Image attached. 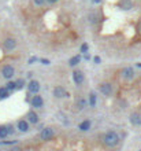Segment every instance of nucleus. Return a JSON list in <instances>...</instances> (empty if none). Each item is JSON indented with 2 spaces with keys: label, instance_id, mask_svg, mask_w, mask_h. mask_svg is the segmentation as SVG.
<instances>
[{
  "label": "nucleus",
  "instance_id": "obj_1",
  "mask_svg": "<svg viewBox=\"0 0 141 151\" xmlns=\"http://www.w3.org/2000/svg\"><path fill=\"white\" fill-rule=\"evenodd\" d=\"M119 142H121V138L115 131H108L103 136V144L105 147H115L119 144Z\"/></svg>",
  "mask_w": 141,
  "mask_h": 151
},
{
  "label": "nucleus",
  "instance_id": "obj_2",
  "mask_svg": "<svg viewBox=\"0 0 141 151\" xmlns=\"http://www.w3.org/2000/svg\"><path fill=\"white\" fill-rule=\"evenodd\" d=\"M99 91H100V94L110 98L111 95L114 94V87L111 82H101V84H99Z\"/></svg>",
  "mask_w": 141,
  "mask_h": 151
},
{
  "label": "nucleus",
  "instance_id": "obj_3",
  "mask_svg": "<svg viewBox=\"0 0 141 151\" xmlns=\"http://www.w3.org/2000/svg\"><path fill=\"white\" fill-rule=\"evenodd\" d=\"M52 94L55 96L56 99H64V98H70V92L66 91L64 87H62V85H56L54 91H52Z\"/></svg>",
  "mask_w": 141,
  "mask_h": 151
},
{
  "label": "nucleus",
  "instance_id": "obj_4",
  "mask_svg": "<svg viewBox=\"0 0 141 151\" xmlns=\"http://www.w3.org/2000/svg\"><path fill=\"white\" fill-rule=\"evenodd\" d=\"M54 136H55L54 128H51V126H43L41 128V131H40V139L41 140H51Z\"/></svg>",
  "mask_w": 141,
  "mask_h": 151
},
{
  "label": "nucleus",
  "instance_id": "obj_5",
  "mask_svg": "<svg viewBox=\"0 0 141 151\" xmlns=\"http://www.w3.org/2000/svg\"><path fill=\"white\" fill-rule=\"evenodd\" d=\"M1 76H3L6 80H11L12 77L15 76L14 66H11V65H4V66L1 67Z\"/></svg>",
  "mask_w": 141,
  "mask_h": 151
},
{
  "label": "nucleus",
  "instance_id": "obj_6",
  "mask_svg": "<svg viewBox=\"0 0 141 151\" xmlns=\"http://www.w3.org/2000/svg\"><path fill=\"white\" fill-rule=\"evenodd\" d=\"M71 77H73V81L75 85H82L84 81H85V74L81 70H73Z\"/></svg>",
  "mask_w": 141,
  "mask_h": 151
},
{
  "label": "nucleus",
  "instance_id": "obj_7",
  "mask_svg": "<svg viewBox=\"0 0 141 151\" xmlns=\"http://www.w3.org/2000/svg\"><path fill=\"white\" fill-rule=\"evenodd\" d=\"M30 106L34 107V109H41V107L44 106L43 96L38 95V94H34L33 96H32V99H30Z\"/></svg>",
  "mask_w": 141,
  "mask_h": 151
},
{
  "label": "nucleus",
  "instance_id": "obj_8",
  "mask_svg": "<svg viewBox=\"0 0 141 151\" xmlns=\"http://www.w3.org/2000/svg\"><path fill=\"white\" fill-rule=\"evenodd\" d=\"M17 40L14 37H7L4 38V41H3V48L6 51H14L15 48H17Z\"/></svg>",
  "mask_w": 141,
  "mask_h": 151
},
{
  "label": "nucleus",
  "instance_id": "obj_9",
  "mask_svg": "<svg viewBox=\"0 0 141 151\" xmlns=\"http://www.w3.org/2000/svg\"><path fill=\"white\" fill-rule=\"evenodd\" d=\"M40 88H41V85H40V82L37 81V80H30V81L28 82V91H29L32 95L38 94V92H40Z\"/></svg>",
  "mask_w": 141,
  "mask_h": 151
},
{
  "label": "nucleus",
  "instance_id": "obj_10",
  "mask_svg": "<svg viewBox=\"0 0 141 151\" xmlns=\"http://www.w3.org/2000/svg\"><path fill=\"white\" fill-rule=\"evenodd\" d=\"M17 129L22 133L29 132V131H30V122L28 120H19L18 122H17Z\"/></svg>",
  "mask_w": 141,
  "mask_h": 151
},
{
  "label": "nucleus",
  "instance_id": "obj_11",
  "mask_svg": "<svg viewBox=\"0 0 141 151\" xmlns=\"http://www.w3.org/2000/svg\"><path fill=\"white\" fill-rule=\"evenodd\" d=\"M26 120L29 121L30 124H33V125H37L40 122V117H38V114L34 110H29L28 114H26Z\"/></svg>",
  "mask_w": 141,
  "mask_h": 151
},
{
  "label": "nucleus",
  "instance_id": "obj_12",
  "mask_svg": "<svg viewBox=\"0 0 141 151\" xmlns=\"http://www.w3.org/2000/svg\"><path fill=\"white\" fill-rule=\"evenodd\" d=\"M122 77L125 78V80H128V81H130V80H133L136 77V71L133 67H125V69L122 70Z\"/></svg>",
  "mask_w": 141,
  "mask_h": 151
},
{
  "label": "nucleus",
  "instance_id": "obj_13",
  "mask_svg": "<svg viewBox=\"0 0 141 151\" xmlns=\"http://www.w3.org/2000/svg\"><path fill=\"white\" fill-rule=\"evenodd\" d=\"M118 7L123 10V11H129L133 8V1L132 0H119V3H118Z\"/></svg>",
  "mask_w": 141,
  "mask_h": 151
},
{
  "label": "nucleus",
  "instance_id": "obj_14",
  "mask_svg": "<svg viewBox=\"0 0 141 151\" xmlns=\"http://www.w3.org/2000/svg\"><path fill=\"white\" fill-rule=\"evenodd\" d=\"M130 124L134 126H140L141 125V114L137 113V111L130 114Z\"/></svg>",
  "mask_w": 141,
  "mask_h": 151
},
{
  "label": "nucleus",
  "instance_id": "obj_15",
  "mask_svg": "<svg viewBox=\"0 0 141 151\" xmlns=\"http://www.w3.org/2000/svg\"><path fill=\"white\" fill-rule=\"evenodd\" d=\"M81 59H82V54H78V55H74L68 59V66L70 67H75V66H78V63L81 62Z\"/></svg>",
  "mask_w": 141,
  "mask_h": 151
},
{
  "label": "nucleus",
  "instance_id": "obj_16",
  "mask_svg": "<svg viewBox=\"0 0 141 151\" xmlns=\"http://www.w3.org/2000/svg\"><path fill=\"white\" fill-rule=\"evenodd\" d=\"M91 128H92V121L91 120L82 121V122H80V125H78V129H80L81 132H88Z\"/></svg>",
  "mask_w": 141,
  "mask_h": 151
},
{
  "label": "nucleus",
  "instance_id": "obj_17",
  "mask_svg": "<svg viewBox=\"0 0 141 151\" xmlns=\"http://www.w3.org/2000/svg\"><path fill=\"white\" fill-rule=\"evenodd\" d=\"M86 106H88V100H86V99H84V98H78V99L75 100V107H77V110L82 111V110H84Z\"/></svg>",
  "mask_w": 141,
  "mask_h": 151
},
{
  "label": "nucleus",
  "instance_id": "obj_18",
  "mask_svg": "<svg viewBox=\"0 0 141 151\" xmlns=\"http://www.w3.org/2000/svg\"><path fill=\"white\" fill-rule=\"evenodd\" d=\"M11 95V91L7 88L6 85L4 87H0V100H4V99H8Z\"/></svg>",
  "mask_w": 141,
  "mask_h": 151
},
{
  "label": "nucleus",
  "instance_id": "obj_19",
  "mask_svg": "<svg viewBox=\"0 0 141 151\" xmlns=\"http://www.w3.org/2000/svg\"><path fill=\"white\" fill-rule=\"evenodd\" d=\"M8 136H10V132H8L7 125H0V140H4Z\"/></svg>",
  "mask_w": 141,
  "mask_h": 151
},
{
  "label": "nucleus",
  "instance_id": "obj_20",
  "mask_svg": "<svg viewBox=\"0 0 141 151\" xmlns=\"http://www.w3.org/2000/svg\"><path fill=\"white\" fill-rule=\"evenodd\" d=\"M96 103H97V96H96L95 92H91L89 94V99H88V104H89V107H95Z\"/></svg>",
  "mask_w": 141,
  "mask_h": 151
},
{
  "label": "nucleus",
  "instance_id": "obj_21",
  "mask_svg": "<svg viewBox=\"0 0 141 151\" xmlns=\"http://www.w3.org/2000/svg\"><path fill=\"white\" fill-rule=\"evenodd\" d=\"M6 87L10 89L11 92H14V91H17V89H18V87H17V81H12V78H11V80H7Z\"/></svg>",
  "mask_w": 141,
  "mask_h": 151
},
{
  "label": "nucleus",
  "instance_id": "obj_22",
  "mask_svg": "<svg viewBox=\"0 0 141 151\" xmlns=\"http://www.w3.org/2000/svg\"><path fill=\"white\" fill-rule=\"evenodd\" d=\"M99 21V15L96 13H89V15H88V22L89 24H96Z\"/></svg>",
  "mask_w": 141,
  "mask_h": 151
},
{
  "label": "nucleus",
  "instance_id": "obj_23",
  "mask_svg": "<svg viewBox=\"0 0 141 151\" xmlns=\"http://www.w3.org/2000/svg\"><path fill=\"white\" fill-rule=\"evenodd\" d=\"M17 81V87H18V89H23L25 87H28V84H26V81H25L23 78H18V80H15Z\"/></svg>",
  "mask_w": 141,
  "mask_h": 151
},
{
  "label": "nucleus",
  "instance_id": "obj_24",
  "mask_svg": "<svg viewBox=\"0 0 141 151\" xmlns=\"http://www.w3.org/2000/svg\"><path fill=\"white\" fill-rule=\"evenodd\" d=\"M80 52L81 54H86V52H89V44L88 43H82L80 47Z\"/></svg>",
  "mask_w": 141,
  "mask_h": 151
},
{
  "label": "nucleus",
  "instance_id": "obj_25",
  "mask_svg": "<svg viewBox=\"0 0 141 151\" xmlns=\"http://www.w3.org/2000/svg\"><path fill=\"white\" fill-rule=\"evenodd\" d=\"M37 61H40L37 57H30L29 59H28V63H29V65H33V63H36Z\"/></svg>",
  "mask_w": 141,
  "mask_h": 151
},
{
  "label": "nucleus",
  "instance_id": "obj_26",
  "mask_svg": "<svg viewBox=\"0 0 141 151\" xmlns=\"http://www.w3.org/2000/svg\"><path fill=\"white\" fill-rule=\"evenodd\" d=\"M93 62H95V65H100L101 63V58L99 57V55H96V57L93 58Z\"/></svg>",
  "mask_w": 141,
  "mask_h": 151
},
{
  "label": "nucleus",
  "instance_id": "obj_27",
  "mask_svg": "<svg viewBox=\"0 0 141 151\" xmlns=\"http://www.w3.org/2000/svg\"><path fill=\"white\" fill-rule=\"evenodd\" d=\"M45 1H47V0H33V3H34L36 6H43Z\"/></svg>",
  "mask_w": 141,
  "mask_h": 151
},
{
  "label": "nucleus",
  "instance_id": "obj_28",
  "mask_svg": "<svg viewBox=\"0 0 141 151\" xmlns=\"http://www.w3.org/2000/svg\"><path fill=\"white\" fill-rule=\"evenodd\" d=\"M40 62H41V65H45V66H48L49 63H51V61H49V59H45V58H43V59H40Z\"/></svg>",
  "mask_w": 141,
  "mask_h": 151
},
{
  "label": "nucleus",
  "instance_id": "obj_29",
  "mask_svg": "<svg viewBox=\"0 0 141 151\" xmlns=\"http://www.w3.org/2000/svg\"><path fill=\"white\" fill-rule=\"evenodd\" d=\"M7 128H8V132H10V135H12V133L15 132V129H14V126H12V125H7Z\"/></svg>",
  "mask_w": 141,
  "mask_h": 151
},
{
  "label": "nucleus",
  "instance_id": "obj_30",
  "mask_svg": "<svg viewBox=\"0 0 141 151\" xmlns=\"http://www.w3.org/2000/svg\"><path fill=\"white\" fill-rule=\"evenodd\" d=\"M82 55H84V59H85V61H91V54H88V52H86V54H82Z\"/></svg>",
  "mask_w": 141,
  "mask_h": 151
},
{
  "label": "nucleus",
  "instance_id": "obj_31",
  "mask_svg": "<svg viewBox=\"0 0 141 151\" xmlns=\"http://www.w3.org/2000/svg\"><path fill=\"white\" fill-rule=\"evenodd\" d=\"M91 3H92V4H101L103 0H91Z\"/></svg>",
  "mask_w": 141,
  "mask_h": 151
},
{
  "label": "nucleus",
  "instance_id": "obj_32",
  "mask_svg": "<svg viewBox=\"0 0 141 151\" xmlns=\"http://www.w3.org/2000/svg\"><path fill=\"white\" fill-rule=\"evenodd\" d=\"M58 1H59V0H47V3H49V4H55Z\"/></svg>",
  "mask_w": 141,
  "mask_h": 151
},
{
  "label": "nucleus",
  "instance_id": "obj_33",
  "mask_svg": "<svg viewBox=\"0 0 141 151\" xmlns=\"http://www.w3.org/2000/svg\"><path fill=\"white\" fill-rule=\"evenodd\" d=\"M28 77H29V78H32V77H33V73H32V71H29V73H28Z\"/></svg>",
  "mask_w": 141,
  "mask_h": 151
},
{
  "label": "nucleus",
  "instance_id": "obj_34",
  "mask_svg": "<svg viewBox=\"0 0 141 151\" xmlns=\"http://www.w3.org/2000/svg\"><path fill=\"white\" fill-rule=\"evenodd\" d=\"M136 66H137V67H140V69H141V62H140V63H137Z\"/></svg>",
  "mask_w": 141,
  "mask_h": 151
}]
</instances>
